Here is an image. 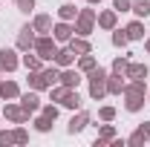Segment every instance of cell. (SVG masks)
<instances>
[{
  "label": "cell",
  "instance_id": "obj_1",
  "mask_svg": "<svg viewBox=\"0 0 150 147\" xmlns=\"http://www.w3.org/2000/svg\"><path fill=\"white\" fill-rule=\"evenodd\" d=\"M144 92H147V81H130L124 84V110L127 112H139L144 107Z\"/></svg>",
  "mask_w": 150,
  "mask_h": 147
},
{
  "label": "cell",
  "instance_id": "obj_2",
  "mask_svg": "<svg viewBox=\"0 0 150 147\" xmlns=\"http://www.w3.org/2000/svg\"><path fill=\"white\" fill-rule=\"evenodd\" d=\"M87 81H90V98L101 101V98L107 95V69L95 66L93 72H87Z\"/></svg>",
  "mask_w": 150,
  "mask_h": 147
},
{
  "label": "cell",
  "instance_id": "obj_3",
  "mask_svg": "<svg viewBox=\"0 0 150 147\" xmlns=\"http://www.w3.org/2000/svg\"><path fill=\"white\" fill-rule=\"evenodd\" d=\"M32 52L40 55V61H52L58 52V40L52 35H38L35 37V46H32Z\"/></svg>",
  "mask_w": 150,
  "mask_h": 147
},
{
  "label": "cell",
  "instance_id": "obj_4",
  "mask_svg": "<svg viewBox=\"0 0 150 147\" xmlns=\"http://www.w3.org/2000/svg\"><path fill=\"white\" fill-rule=\"evenodd\" d=\"M95 18H98V15H95V9H81V12H78V18H75V32L87 37L90 32H93V26H95Z\"/></svg>",
  "mask_w": 150,
  "mask_h": 147
},
{
  "label": "cell",
  "instance_id": "obj_5",
  "mask_svg": "<svg viewBox=\"0 0 150 147\" xmlns=\"http://www.w3.org/2000/svg\"><path fill=\"white\" fill-rule=\"evenodd\" d=\"M81 81H84L81 78V69H69V66H64L61 69V78H58V84H64L67 90H78Z\"/></svg>",
  "mask_w": 150,
  "mask_h": 147
},
{
  "label": "cell",
  "instance_id": "obj_6",
  "mask_svg": "<svg viewBox=\"0 0 150 147\" xmlns=\"http://www.w3.org/2000/svg\"><path fill=\"white\" fill-rule=\"evenodd\" d=\"M75 35V26L69 23V20H61V23H55L52 26V37H55L58 43H69V37Z\"/></svg>",
  "mask_w": 150,
  "mask_h": 147
},
{
  "label": "cell",
  "instance_id": "obj_7",
  "mask_svg": "<svg viewBox=\"0 0 150 147\" xmlns=\"http://www.w3.org/2000/svg\"><path fill=\"white\" fill-rule=\"evenodd\" d=\"M20 66V58H18V52L15 49H0V69H6V72H15Z\"/></svg>",
  "mask_w": 150,
  "mask_h": 147
},
{
  "label": "cell",
  "instance_id": "obj_8",
  "mask_svg": "<svg viewBox=\"0 0 150 147\" xmlns=\"http://www.w3.org/2000/svg\"><path fill=\"white\" fill-rule=\"evenodd\" d=\"M3 115L12 121V124H26L29 121V112L23 110L20 104H6V110H3Z\"/></svg>",
  "mask_w": 150,
  "mask_h": 147
},
{
  "label": "cell",
  "instance_id": "obj_9",
  "mask_svg": "<svg viewBox=\"0 0 150 147\" xmlns=\"http://www.w3.org/2000/svg\"><path fill=\"white\" fill-rule=\"evenodd\" d=\"M35 29H32V26H23V29H20L18 32V49L20 52H29V49H32V46H35Z\"/></svg>",
  "mask_w": 150,
  "mask_h": 147
},
{
  "label": "cell",
  "instance_id": "obj_10",
  "mask_svg": "<svg viewBox=\"0 0 150 147\" xmlns=\"http://www.w3.org/2000/svg\"><path fill=\"white\" fill-rule=\"evenodd\" d=\"M150 69L144 66V64H127V69H124V78H130V81H147Z\"/></svg>",
  "mask_w": 150,
  "mask_h": 147
},
{
  "label": "cell",
  "instance_id": "obj_11",
  "mask_svg": "<svg viewBox=\"0 0 150 147\" xmlns=\"http://www.w3.org/2000/svg\"><path fill=\"white\" fill-rule=\"evenodd\" d=\"M20 107L29 112V115L40 110V98H38V90H35V92H20Z\"/></svg>",
  "mask_w": 150,
  "mask_h": 147
},
{
  "label": "cell",
  "instance_id": "obj_12",
  "mask_svg": "<svg viewBox=\"0 0 150 147\" xmlns=\"http://www.w3.org/2000/svg\"><path fill=\"white\" fill-rule=\"evenodd\" d=\"M69 49H72L75 55H87V52H93V43L84 35H72L69 37Z\"/></svg>",
  "mask_w": 150,
  "mask_h": 147
},
{
  "label": "cell",
  "instance_id": "obj_13",
  "mask_svg": "<svg viewBox=\"0 0 150 147\" xmlns=\"http://www.w3.org/2000/svg\"><path fill=\"white\" fill-rule=\"evenodd\" d=\"M87 124H90V112L81 110L78 115H72V118H69V127H67V130H69V136H78V133L87 127Z\"/></svg>",
  "mask_w": 150,
  "mask_h": 147
},
{
  "label": "cell",
  "instance_id": "obj_14",
  "mask_svg": "<svg viewBox=\"0 0 150 147\" xmlns=\"http://www.w3.org/2000/svg\"><path fill=\"white\" fill-rule=\"evenodd\" d=\"M32 29H35L38 35H49V32H52V18H49V15H35Z\"/></svg>",
  "mask_w": 150,
  "mask_h": 147
},
{
  "label": "cell",
  "instance_id": "obj_15",
  "mask_svg": "<svg viewBox=\"0 0 150 147\" xmlns=\"http://www.w3.org/2000/svg\"><path fill=\"white\" fill-rule=\"evenodd\" d=\"M72 61H75V52L69 49V46L58 49V52H55V58H52V64H58L61 69H64V66H72Z\"/></svg>",
  "mask_w": 150,
  "mask_h": 147
},
{
  "label": "cell",
  "instance_id": "obj_16",
  "mask_svg": "<svg viewBox=\"0 0 150 147\" xmlns=\"http://www.w3.org/2000/svg\"><path fill=\"white\" fill-rule=\"evenodd\" d=\"M98 26H101V29H115V20H118V12H115V9H104V12H101V15H98Z\"/></svg>",
  "mask_w": 150,
  "mask_h": 147
},
{
  "label": "cell",
  "instance_id": "obj_17",
  "mask_svg": "<svg viewBox=\"0 0 150 147\" xmlns=\"http://www.w3.org/2000/svg\"><path fill=\"white\" fill-rule=\"evenodd\" d=\"M124 92V81L118 72H110L107 75V95H121Z\"/></svg>",
  "mask_w": 150,
  "mask_h": 147
},
{
  "label": "cell",
  "instance_id": "obj_18",
  "mask_svg": "<svg viewBox=\"0 0 150 147\" xmlns=\"http://www.w3.org/2000/svg\"><path fill=\"white\" fill-rule=\"evenodd\" d=\"M0 98H6V101L20 98V87H18V81H3V84H0Z\"/></svg>",
  "mask_w": 150,
  "mask_h": 147
},
{
  "label": "cell",
  "instance_id": "obj_19",
  "mask_svg": "<svg viewBox=\"0 0 150 147\" xmlns=\"http://www.w3.org/2000/svg\"><path fill=\"white\" fill-rule=\"evenodd\" d=\"M61 107H67V110H81V95H78V90H67L64 92Z\"/></svg>",
  "mask_w": 150,
  "mask_h": 147
},
{
  "label": "cell",
  "instance_id": "obj_20",
  "mask_svg": "<svg viewBox=\"0 0 150 147\" xmlns=\"http://www.w3.org/2000/svg\"><path fill=\"white\" fill-rule=\"evenodd\" d=\"M112 139H115V127H112V124H104V127L98 130V139H95V147H107L112 141Z\"/></svg>",
  "mask_w": 150,
  "mask_h": 147
},
{
  "label": "cell",
  "instance_id": "obj_21",
  "mask_svg": "<svg viewBox=\"0 0 150 147\" xmlns=\"http://www.w3.org/2000/svg\"><path fill=\"white\" fill-rule=\"evenodd\" d=\"M124 32H127L130 40H144V23H142V20H133V23H127Z\"/></svg>",
  "mask_w": 150,
  "mask_h": 147
},
{
  "label": "cell",
  "instance_id": "obj_22",
  "mask_svg": "<svg viewBox=\"0 0 150 147\" xmlns=\"http://www.w3.org/2000/svg\"><path fill=\"white\" fill-rule=\"evenodd\" d=\"M95 66H98V61H95L93 52H87V55H78V69H81V72H93Z\"/></svg>",
  "mask_w": 150,
  "mask_h": 147
},
{
  "label": "cell",
  "instance_id": "obj_23",
  "mask_svg": "<svg viewBox=\"0 0 150 147\" xmlns=\"http://www.w3.org/2000/svg\"><path fill=\"white\" fill-rule=\"evenodd\" d=\"M144 141H150V136H147V130L139 124V127H136V133H133L130 139H127V144H130V147H142Z\"/></svg>",
  "mask_w": 150,
  "mask_h": 147
},
{
  "label": "cell",
  "instance_id": "obj_24",
  "mask_svg": "<svg viewBox=\"0 0 150 147\" xmlns=\"http://www.w3.org/2000/svg\"><path fill=\"white\" fill-rule=\"evenodd\" d=\"M20 64H23L29 72H35V69H43V61H40V55H38V52H35V55H29V52H26Z\"/></svg>",
  "mask_w": 150,
  "mask_h": 147
},
{
  "label": "cell",
  "instance_id": "obj_25",
  "mask_svg": "<svg viewBox=\"0 0 150 147\" xmlns=\"http://www.w3.org/2000/svg\"><path fill=\"white\" fill-rule=\"evenodd\" d=\"M130 12H136L139 18H147V15H150V0H133Z\"/></svg>",
  "mask_w": 150,
  "mask_h": 147
},
{
  "label": "cell",
  "instance_id": "obj_26",
  "mask_svg": "<svg viewBox=\"0 0 150 147\" xmlns=\"http://www.w3.org/2000/svg\"><path fill=\"white\" fill-rule=\"evenodd\" d=\"M58 18H61V20H75L78 12H75L72 3H64V6H58Z\"/></svg>",
  "mask_w": 150,
  "mask_h": 147
},
{
  "label": "cell",
  "instance_id": "obj_27",
  "mask_svg": "<svg viewBox=\"0 0 150 147\" xmlns=\"http://www.w3.org/2000/svg\"><path fill=\"white\" fill-rule=\"evenodd\" d=\"M52 124H55V121H52L49 115H43V112L35 118V130H38V133H49V130H52Z\"/></svg>",
  "mask_w": 150,
  "mask_h": 147
},
{
  "label": "cell",
  "instance_id": "obj_28",
  "mask_svg": "<svg viewBox=\"0 0 150 147\" xmlns=\"http://www.w3.org/2000/svg\"><path fill=\"white\" fill-rule=\"evenodd\" d=\"M127 43H130V37H127V32H124V29H112V46L124 49Z\"/></svg>",
  "mask_w": 150,
  "mask_h": 147
},
{
  "label": "cell",
  "instance_id": "obj_29",
  "mask_svg": "<svg viewBox=\"0 0 150 147\" xmlns=\"http://www.w3.org/2000/svg\"><path fill=\"white\" fill-rule=\"evenodd\" d=\"M12 136H15V144H26L29 141V133L23 130V124H18V127L12 130Z\"/></svg>",
  "mask_w": 150,
  "mask_h": 147
},
{
  "label": "cell",
  "instance_id": "obj_30",
  "mask_svg": "<svg viewBox=\"0 0 150 147\" xmlns=\"http://www.w3.org/2000/svg\"><path fill=\"white\" fill-rule=\"evenodd\" d=\"M98 118H101V121H112V118H115V107H110V104H104V107L98 110Z\"/></svg>",
  "mask_w": 150,
  "mask_h": 147
},
{
  "label": "cell",
  "instance_id": "obj_31",
  "mask_svg": "<svg viewBox=\"0 0 150 147\" xmlns=\"http://www.w3.org/2000/svg\"><path fill=\"white\" fill-rule=\"evenodd\" d=\"M127 64H130V61H127V58H115V61H112V72H118V75H124V69H127Z\"/></svg>",
  "mask_w": 150,
  "mask_h": 147
},
{
  "label": "cell",
  "instance_id": "obj_32",
  "mask_svg": "<svg viewBox=\"0 0 150 147\" xmlns=\"http://www.w3.org/2000/svg\"><path fill=\"white\" fill-rule=\"evenodd\" d=\"M40 112H43V115H49L52 121L58 118V107H55V104H40Z\"/></svg>",
  "mask_w": 150,
  "mask_h": 147
},
{
  "label": "cell",
  "instance_id": "obj_33",
  "mask_svg": "<svg viewBox=\"0 0 150 147\" xmlns=\"http://www.w3.org/2000/svg\"><path fill=\"white\" fill-rule=\"evenodd\" d=\"M15 3H18V9L23 12V15H29V12L35 9V0H15Z\"/></svg>",
  "mask_w": 150,
  "mask_h": 147
},
{
  "label": "cell",
  "instance_id": "obj_34",
  "mask_svg": "<svg viewBox=\"0 0 150 147\" xmlns=\"http://www.w3.org/2000/svg\"><path fill=\"white\" fill-rule=\"evenodd\" d=\"M49 90H52V101H58V104H61V98H64L67 87H64V84H58V87H49Z\"/></svg>",
  "mask_w": 150,
  "mask_h": 147
},
{
  "label": "cell",
  "instance_id": "obj_35",
  "mask_svg": "<svg viewBox=\"0 0 150 147\" xmlns=\"http://www.w3.org/2000/svg\"><path fill=\"white\" fill-rule=\"evenodd\" d=\"M130 0H112V9H115V12H130Z\"/></svg>",
  "mask_w": 150,
  "mask_h": 147
},
{
  "label": "cell",
  "instance_id": "obj_36",
  "mask_svg": "<svg viewBox=\"0 0 150 147\" xmlns=\"http://www.w3.org/2000/svg\"><path fill=\"white\" fill-rule=\"evenodd\" d=\"M9 144H15V136L6 133V130H0V147H9Z\"/></svg>",
  "mask_w": 150,
  "mask_h": 147
},
{
  "label": "cell",
  "instance_id": "obj_37",
  "mask_svg": "<svg viewBox=\"0 0 150 147\" xmlns=\"http://www.w3.org/2000/svg\"><path fill=\"white\" fill-rule=\"evenodd\" d=\"M87 3H90V6H98V3H101V0H87Z\"/></svg>",
  "mask_w": 150,
  "mask_h": 147
},
{
  "label": "cell",
  "instance_id": "obj_38",
  "mask_svg": "<svg viewBox=\"0 0 150 147\" xmlns=\"http://www.w3.org/2000/svg\"><path fill=\"white\" fill-rule=\"evenodd\" d=\"M144 49H147V52H150V37H147V40H144Z\"/></svg>",
  "mask_w": 150,
  "mask_h": 147
},
{
  "label": "cell",
  "instance_id": "obj_39",
  "mask_svg": "<svg viewBox=\"0 0 150 147\" xmlns=\"http://www.w3.org/2000/svg\"><path fill=\"white\" fill-rule=\"evenodd\" d=\"M147 104H150V90H147Z\"/></svg>",
  "mask_w": 150,
  "mask_h": 147
}]
</instances>
